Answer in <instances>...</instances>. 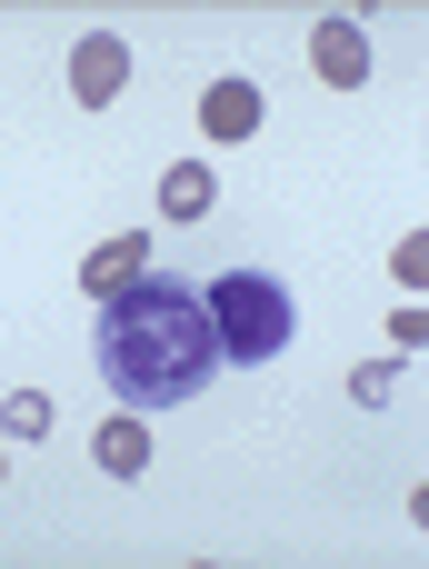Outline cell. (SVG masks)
Listing matches in <instances>:
<instances>
[{
    "instance_id": "obj_12",
    "label": "cell",
    "mask_w": 429,
    "mask_h": 569,
    "mask_svg": "<svg viewBox=\"0 0 429 569\" xmlns=\"http://www.w3.org/2000/svg\"><path fill=\"white\" fill-rule=\"evenodd\" d=\"M420 340H429V310H420V300H400V310H390V350H420Z\"/></svg>"
},
{
    "instance_id": "obj_4",
    "label": "cell",
    "mask_w": 429,
    "mask_h": 569,
    "mask_svg": "<svg viewBox=\"0 0 429 569\" xmlns=\"http://www.w3.org/2000/svg\"><path fill=\"white\" fill-rule=\"evenodd\" d=\"M310 70H320L330 90H360V80H370V30H360L350 10H330V20L310 30Z\"/></svg>"
},
{
    "instance_id": "obj_3",
    "label": "cell",
    "mask_w": 429,
    "mask_h": 569,
    "mask_svg": "<svg viewBox=\"0 0 429 569\" xmlns=\"http://www.w3.org/2000/svg\"><path fill=\"white\" fill-rule=\"evenodd\" d=\"M120 80H130V40H120V30H80V40H70V100H80V110H110Z\"/></svg>"
},
{
    "instance_id": "obj_9",
    "label": "cell",
    "mask_w": 429,
    "mask_h": 569,
    "mask_svg": "<svg viewBox=\"0 0 429 569\" xmlns=\"http://www.w3.org/2000/svg\"><path fill=\"white\" fill-rule=\"evenodd\" d=\"M350 400H360V410H390V400H400V370H390V360L350 370Z\"/></svg>"
},
{
    "instance_id": "obj_8",
    "label": "cell",
    "mask_w": 429,
    "mask_h": 569,
    "mask_svg": "<svg viewBox=\"0 0 429 569\" xmlns=\"http://www.w3.org/2000/svg\"><path fill=\"white\" fill-rule=\"evenodd\" d=\"M210 200H220V170L210 160H170L160 170V220H210Z\"/></svg>"
},
{
    "instance_id": "obj_1",
    "label": "cell",
    "mask_w": 429,
    "mask_h": 569,
    "mask_svg": "<svg viewBox=\"0 0 429 569\" xmlns=\"http://www.w3.org/2000/svg\"><path fill=\"white\" fill-rule=\"evenodd\" d=\"M90 360H100V390H110L120 410H140V420H150V410H190V400L230 370L200 280H190V270H160V260H150L130 290L100 300Z\"/></svg>"
},
{
    "instance_id": "obj_6",
    "label": "cell",
    "mask_w": 429,
    "mask_h": 569,
    "mask_svg": "<svg viewBox=\"0 0 429 569\" xmlns=\"http://www.w3.org/2000/svg\"><path fill=\"white\" fill-rule=\"evenodd\" d=\"M150 260H160V240H150V230H120V240H100V250L80 260V290H90V300H110V290H130Z\"/></svg>"
},
{
    "instance_id": "obj_5",
    "label": "cell",
    "mask_w": 429,
    "mask_h": 569,
    "mask_svg": "<svg viewBox=\"0 0 429 569\" xmlns=\"http://www.w3.org/2000/svg\"><path fill=\"white\" fill-rule=\"evenodd\" d=\"M260 120H270V100H260V80H210V90H200V130H210L220 150H240V140H250Z\"/></svg>"
},
{
    "instance_id": "obj_7",
    "label": "cell",
    "mask_w": 429,
    "mask_h": 569,
    "mask_svg": "<svg viewBox=\"0 0 429 569\" xmlns=\"http://www.w3.org/2000/svg\"><path fill=\"white\" fill-rule=\"evenodd\" d=\"M90 460H100L110 480H140V470H150V420H140V410L100 420V430H90Z\"/></svg>"
},
{
    "instance_id": "obj_11",
    "label": "cell",
    "mask_w": 429,
    "mask_h": 569,
    "mask_svg": "<svg viewBox=\"0 0 429 569\" xmlns=\"http://www.w3.org/2000/svg\"><path fill=\"white\" fill-rule=\"evenodd\" d=\"M390 280H400V290H420V280H429V240H420V230L390 250Z\"/></svg>"
},
{
    "instance_id": "obj_10",
    "label": "cell",
    "mask_w": 429,
    "mask_h": 569,
    "mask_svg": "<svg viewBox=\"0 0 429 569\" xmlns=\"http://www.w3.org/2000/svg\"><path fill=\"white\" fill-rule=\"evenodd\" d=\"M0 430H10V440H40V430H50V400H40V390H10V420H0Z\"/></svg>"
},
{
    "instance_id": "obj_2",
    "label": "cell",
    "mask_w": 429,
    "mask_h": 569,
    "mask_svg": "<svg viewBox=\"0 0 429 569\" xmlns=\"http://www.w3.org/2000/svg\"><path fill=\"white\" fill-rule=\"evenodd\" d=\"M200 300H210L220 360H280V350H290V330H300L290 280H280V270H260V260H220V270L200 280Z\"/></svg>"
}]
</instances>
